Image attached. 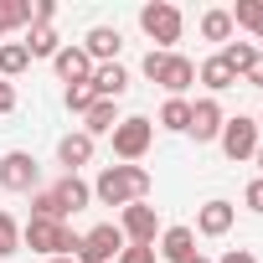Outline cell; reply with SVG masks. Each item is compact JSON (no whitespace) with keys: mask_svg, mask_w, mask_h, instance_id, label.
<instances>
[{"mask_svg":"<svg viewBox=\"0 0 263 263\" xmlns=\"http://www.w3.org/2000/svg\"><path fill=\"white\" fill-rule=\"evenodd\" d=\"M150 171L145 165H103L98 171V181H93V196L103 201V206H135V201H145L150 196Z\"/></svg>","mask_w":263,"mask_h":263,"instance_id":"cell-1","label":"cell"},{"mask_svg":"<svg viewBox=\"0 0 263 263\" xmlns=\"http://www.w3.org/2000/svg\"><path fill=\"white\" fill-rule=\"evenodd\" d=\"M78 237H83V232H72L67 222H42V217H31V222L21 227V248L47 253V258H72V253H78Z\"/></svg>","mask_w":263,"mask_h":263,"instance_id":"cell-2","label":"cell"},{"mask_svg":"<svg viewBox=\"0 0 263 263\" xmlns=\"http://www.w3.org/2000/svg\"><path fill=\"white\" fill-rule=\"evenodd\" d=\"M145 78L160 83L171 98H181V93L196 83V62L181 57V52H155V47H150V57H145Z\"/></svg>","mask_w":263,"mask_h":263,"instance_id":"cell-3","label":"cell"},{"mask_svg":"<svg viewBox=\"0 0 263 263\" xmlns=\"http://www.w3.org/2000/svg\"><path fill=\"white\" fill-rule=\"evenodd\" d=\"M140 31L155 42V52H171V47L181 42L186 21H181V11L171 6V0H155V6H145V11H140Z\"/></svg>","mask_w":263,"mask_h":263,"instance_id":"cell-4","label":"cell"},{"mask_svg":"<svg viewBox=\"0 0 263 263\" xmlns=\"http://www.w3.org/2000/svg\"><path fill=\"white\" fill-rule=\"evenodd\" d=\"M150 140H155V124H150L145 114L119 119V129H114V155H119V165H140L145 150H150Z\"/></svg>","mask_w":263,"mask_h":263,"instance_id":"cell-5","label":"cell"},{"mask_svg":"<svg viewBox=\"0 0 263 263\" xmlns=\"http://www.w3.org/2000/svg\"><path fill=\"white\" fill-rule=\"evenodd\" d=\"M129 242H124V232L114 227V222H98V227H88L83 237H78V263H114L119 253H124Z\"/></svg>","mask_w":263,"mask_h":263,"instance_id":"cell-6","label":"cell"},{"mask_svg":"<svg viewBox=\"0 0 263 263\" xmlns=\"http://www.w3.org/2000/svg\"><path fill=\"white\" fill-rule=\"evenodd\" d=\"M217 140H222V155H227V160H253V155H258V145H263V135H258V119H248V114L227 119Z\"/></svg>","mask_w":263,"mask_h":263,"instance_id":"cell-7","label":"cell"},{"mask_svg":"<svg viewBox=\"0 0 263 263\" xmlns=\"http://www.w3.org/2000/svg\"><path fill=\"white\" fill-rule=\"evenodd\" d=\"M119 232H124V242H129V248H155V242H160V217H155V206H145V201L124 206Z\"/></svg>","mask_w":263,"mask_h":263,"instance_id":"cell-8","label":"cell"},{"mask_svg":"<svg viewBox=\"0 0 263 263\" xmlns=\"http://www.w3.org/2000/svg\"><path fill=\"white\" fill-rule=\"evenodd\" d=\"M36 181H42V165H36V155H26V150L0 155V186H6V191H42Z\"/></svg>","mask_w":263,"mask_h":263,"instance_id":"cell-9","label":"cell"},{"mask_svg":"<svg viewBox=\"0 0 263 263\" xmlns=\"http://www.w3.org/2000/svg\"><path fill=\"white\" fill-rule=\"evenodd\" d=\"M232 222H237V206L222 201V196H212V201L196 206V232H201V237H227Z\"/></svg>","mask_w":263,"mask_h":263,"instance_id":"cell-10","label":"cell"},{"mask_svg":"<svg viewBox=\"0 0 263 263\" xmlns=\"http://www.w3.org/2000/svg\"><path fill=\"white\" fill-rule=\"evenodd\" d=\"M222 124H227L222 103H217V98H196V103H191V129H186V135H191L196 145H206V140L222 135Z\"/></svg>","mask_w":263,"mask_h":263,"instance_id":"cell-11","label":"cell"},{"mask_svg":"<svg viewBox=\"0 0 263 263\" xmlns=\"http://www.w3.org/2000/svg\"><path fill=\"white\" fill-rule=\"evenodd\" d=\"M83 52H88V62H93V67H98V62H119V52H124L119 26H93V31L83 36Z\"/></svg>","mask_w":263,"mask_h":263,"instance_id":"cell-12","label":"cell"},{"mask_svg":"<svg viewBox=\"0 0 263 263\" xmlns=\"http://www.w3.org/2000/svg\"><path fill=\"white\" fill-rule=\"evenodd\" d=\"M88 83H93V93L108 98V103H119V98L129 93V72H124V62H98Z\"/></svg>","mask_w":263,"mask_h":263,"instance_id":"cell-13","label":"cell"},{"mask_svg":"<svg viewBox=\"0 0 263 263\" xmlns=\"http://www.w3.org/2000/svg\"><path fill=\"white\" fill-rule=\"evenodd\" d=\"M52 67H57V78H62L67 88L93 78V62H88V52H83V47H62V52L52 57Z\"/></svg>","mask_w":263,"mask_h":263,"instance_id":"cell-14","label":"cell"},{"mask_svg":"<svg viewBox=\"0 0 263 263\" xmlns=\"http://www.w3.org/2000/svg\"><path fill=\"white\" fill-rule=\"evenodd\" d=\"M155 253H160L165 263H186V258L196 253V232H191V227H165L160 242H155Z\"/></svg>","mask_w":263,"mask_h":263,"instance_id":"cell-15","label":"cell"},{"mask_svg":"<svg viewBox=\"0 0 263 263\" xmlns=\"http://www.w3.org/2000/svg\"><path fill=\"white\" fill-rule=\"evenodd\" d=\"M52 196H57L62 217H72V212H83V206L93 201V186H88V181H78V176H62V181L52 186Z\"/></svg>","mask_w":263,"mask_h":263,"instance_id":"cell-16","label":"cell"},{"mask_svg":"<svg viewBox=\"0 0 263 263\" xmlns=\"http://www.w3.org/2000/svg\"><path fill=\"white\" fill-rule=\"evenodd\" d=\"M57 160L67 165V176H78V165L93 160V140L83 135V129H78V135H62V140H57Z\"/></svg>","mask_w":263,"mask_h":263,"instance_id":"cell-17","label":"cell"},{"mask_svg":"<svg viewBox=\"0 0 263 263\" xmlns=\"http://www.w3.org/2000/svg\"><path fill=\"white\" fill-rule=\"evenodd\" d=\"M114 129H119V103L98 98V103L83 114V135H88V140H98V135H114Z\"/></svg>","mask_w":263,"mask_h":263,"instance_id":"cell-18","label":"cell"},{"mask_svg":"<svg viewBox=\"0 0 263 263\" xmlns=\"http://www.w3.org/2000/svg\"><path fill=\"white\" fill-rule=\"evenodd\" d=\"M196 78H201V83H206V93H212V98H217V93H227V88H232V83H237V78H232V72H227V62H222V57H206V62H201V67H196Z\"/></svg>","mask_w":263,"mask_h":263,"instance_id":"cell-19","label":"cell"},{"mask_svg":"<svg viewBox=\"0 0 263 263\" xmlns=\"http://www.w3.org/2000/svg\"><path fill=\"white\" fill-rule=\"evenodd\" d=\"M31 26V0H0V36Z\"/></svg>","mask_w":263,"mask_h":263,"instance_id":"cell-20","label":"cell"},{"mask_svg":"<svg viewBox=\"0 0 263 263\" xmlns=\"http://www.w3.org/2000/svg\"><path fill=\"white\" fill-rule=\"evenodd\" d=\"M26 67H31V52H26L21 42H6V47H0V78H6V83L21 78Z\"/></svg>","mask_w":263,"mask_h":263,"instance_id":"cell-21","label":"cell"},{"mask_svg":"<svg viewBox=\"0 0 263 263\" xmlns=\"http://www.w3.org/2000/svg\"><path fill=\"white\" fill-rule=\"evenodd\" d=\"M160 129L186 135V129H191V103H186V98H165V108H160Z\"/></svg>","mask_w":263,"mask_h":263,"instance_id":"cell-22","label":"cell"},{"mask_svg":"<svg viewBox=\"0 0 263 263\" xmlns=\"http://www.w3.org/2000/svg\"><path fill=\"white\" fill-rule=\"evenodd\" d=\"M21 47H26L31 57H57V52H62V36H57L52 26H31V36H26Z\"/></svg>","mask_w":263,"mask_h":263,"instance_id":"cell-23","label":"cell"},{"mask_svg":"<svg viewBox=\"0 0 263 263\" xmlns=\"http://www.w3.org/2000/svg\"><path fill=\"white\" fill-rule=\"evenodd\" d=\"M217 57L227 62V72H232V78H242V72H248V62L258 57V47H253V42H227Z\"/></svg>","mask_w":263,"mask_h":263,"instance_id":"cell-24","label":"cell"},{"mask_svg":"<svg viewBox=\"0 0 263 263\" xmlns=\"http://www.w3.org/2000/svg\"><path fill=\"white\" fill-rule=\"evenodd\" d=\"M227 16H232V26H242V31L258 36V26H263V0H237Z\"/></svg>","mask_w":263,"mask_h":263,"instance_id":"cell-25","label":"cell"},{"mask_svg":"<svg viewBox=\"0 0 263 263\" xmlns=\"http://www.w3.org/2000/svg\"><path fill=\"white\" fill-rule=\"evenodd\" d=\"M201 36L227 47V42H232V16H227V11H206V16H201Z\"/></svg>","mask_w":263,"mask_h":263,"instance_id":"cell-26","label":"cell"},{"mask_svg":"<svg viewBox=\"0 0 263 263\" xmlns=\"http://www.w3.org/2000/svg\"><path fill=\"white\" fill-rule=\"evenodd\" d=\"M62 103H67V114H88V108L98 103V93H93V83H72V88L62 93Z\"/></svg>","mask_w":263,"mask_h":263,"instance_id":"cell-27","label":"cell"},{"mask_svg":"<svg viewBox=\"0 0 263 263\" xmlns=\"http://www.w3.org/2000/svg\"><path fill=\"white\" fill-rule=\"evenodd\" d=\"M11 253H21V222L11 212H0V258H11Z\"/></svg>","mask_w":263,"mask_h":263,"instance_id":"cell-28","label":"cell"},{"mask_svg":"<svg viewBox=\"0 0 263 263\" xmlns=\"http://www.w3.org/2000/svg\"><path fill=\"white\" fill-rule=\"evenodd\" d=\"M242 206L263 217V176H253V181H248V191H242Z\"/></svg>","mask_w":263,"mask_h":263,"instance_id":"cell-29","label":"cell"},{"mask_svg":"<svg viewBox=\"0 0 263 263\" xmlns=\"http://www.w3.org/2000/svg\"><path fill=\"white\" fill-rule=\"evenodd\" d=\"M114 263H155V248H124Z\"/></svg>","mask_w":263,"mask_h":263,"instance_id":"cell-30","label":"cell"},{"mask_svg":"<svg viewBox=\"0 0 263 263\" xmlns=\"http://www.w3.org/2000/svg\"><path fill=\"white\" fill-rule=\"evenodd\" d=\"M237 83H248V88H263V52H258V57L248 62V72H242Z\"/></svg>","mask_w":263,"mask_h":263,"instance_id":"cell-31","label":"cell"},{"mask_svg":"<svg viewBox=\"0 0 263 263\" xmlns=\"http://www.w3.org/2000/svg\"><path fill=\"white\" fill-rule=\"evenodd\" d=\"M0 114H16V83L0 78Z\"/></svg>","mask_w":263,"mask_h":263,"instance_id":"cell-32","label":"cell"},{"mask_svg":"<svg viewBox=\"0 0 263 263\" xmlns=\"http://www.w3.org/2000/svg\"><path fill=\"white\" fill-rule=\"evenodd\" d=\"M217 263H258V258H253V253H248V248H232V253H222V258H217Z\"/></svg>","mask_w":263,"mask_h":263,"instance_id":"cell-33","label":"cell"},{"mask_svg":"<svg viewBox=\"0 0 263 263\" xmlns=\"http://www.w3.org/2000/svg\"><path fill=\"white\" fill-rule=\"evenodd\" d=\"M186 263H212V258H206V253H191V258H186Z\"/></svg>","mask_w":263,"mask_h":263,"instance_id":"cell-34","label":"cell"},{"mask_svg":"<svg viewBox=\"0 0 263 263\" xmlns=\"http://www.w3.org/2000/svg\"><path fill=\"white\" fill-rule=\"evenodd\" d=\"M253 165H258V176H263V145H258V155H253Z\"/></svg>","mask_w":263,"mask_h":263,"instance_id":"cell-35","label":"cell"},{"mask_svg":"<svg viewBox=\"0 0 263 263\" xmlns=\"http://www.w3.org/2000/svg\"><path fill=\"white\" fill-rule=\"evenodd\" d=\"M47 263H78V258H47Z\"/></svg>","mask_w":263,"mask_h":263,"instance_id":"cell-36","label":"cell"},{"mask_svg":"<svg viewBox=\"0 0 263 263\" xmlns=\"http://www.w3.org/2000/svg\"><path fill=\"white\" fill-rule=\"evenodd\" d=\"M258 135H263V119H258Z\"/></svg>","mask_w":263,"mask_h":263,"instance_id":"cell-37","label":"cell"},{"mask_svg":"<svg viewBox=\"0 0 263 263\" xmlns=\"http://www.w3.org/2000/svg\"><path fill=\"white\" fill-rule=\"evenodd\" d=\"M258 42H263V26H258Z\"/></svg>","mask_w":263,"mask_h":263,"instance_id":"cell-38","label":"cell"}]
</instances>
